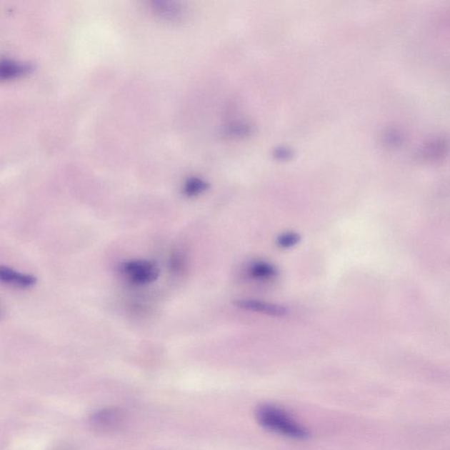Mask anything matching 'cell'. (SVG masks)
Here are the masks:
<instances>
[{"label": "cell", "mask_w": 450, "mask_h": 450, "mask_svg": "<svg viewBox=\"0 0 450 450\" xmlns=\"http://www.w3.org/2000/svg\"><path fill=\"white\" fill-rule=\"evenodd\" d=\"M206 189H207V184L204 181L199 180V179H190L186 182L183 192L186 196L194 197L199 196Z\"/></svg>", "instance_id": "9"}, {"label": "cell", "mask_w": 450, "mask_h": 450, "mask_svg": "<svg viewBox=\"0 0 450 450\" xmlns=\"http://www.w3.org/2000/svg\"><path fill=\"white\" fill-rule=\"evenodd\" d=\"M32 66L29 64L15 62L9 59L2 60L0 66V77L2 79H10L22 76L31 70Z\"/></svg>", "instance_id": "7"}, {"label": "cell", "mask_w": 450, "mask_h": 450, "mask_svg": "<svg viewBox=\"0 0 450 450\" xmlns=\"http://www.w3.org/2000/svg\"><path fill=\"white\" fill-rule=\"evenodd\" d=\"M0 280L3 284L21 289L32 288L37 282L36 277L32 274L21 273L5 266L0 268Z\"/></svg>", "instance_id": "4"}, {"label": "cell", "mask_w": 450, "mask_h": 450, "mask_svg": "<svg viewBox=\"0 0 450 450\" xmlns=\"http://www.w3.org/2000/svg\"><path fill=\"white\" fill-rule=\"evenodd\" d=\"M152 9L156 14L169 20H177L183 14V9L177 3L171 1H154Z\"/></svg>", "instance_id": "8"}, {"label": "cell", "mask_w": 450, "mask_h": 450, "mask_svg": "<svg viewBox=\"0 0 450 450\" xmlns=\"http://www.w3.org/2000/svg\"><path fill=\"white\" fill-rule=\"evenodd\" d=\"M256 419L263 429L277 436L296 441L305 440L309 436L306 429L293 419L287 411L276 406L265 404L259 406Z\"/></svg>", "instance_id": "1"}, {"label": "cell", "mask_w": 450, "mask_h": 450, "mask_svg": "<svg viewBox=\"0 0 450 450\" xmlns=\"http://www.w3.org/2000/svg\"><path fill=\"white\" fill-rule=\"evenodd\" d=\"M121 411L110 408V409H104L98 411L94 414L91 421L98 428L108 429L114 428L121 421Z\"/></svg>", "instance_id": "6"}, {"label": "cell", "mask_w": 450, "mask_h": 450, "mask_svg": "<svg viewBox=\"0 0 450 450\" xmlns=\"http://www.w3.org/2000/svg\"><path fill=\"white\" fill-rule=\"evenodd\" d=\"M301 241V236L295 231L284 232L278 236L277 246L281 249H289L297 245Z\"/></svg>", "instance_id": "10"}, {"label": "cell", "mask_w": 450, "mask_h": 450, "mask_svg": "<svg viewBox=\"0 0 450 450\" xmlns=\"http://www.w3.org/2000/svg\"><path fill=\"white\" fill-rule=\"evenodd\" d=\"M120 272L126 279L136 285L152 284L159 276L158 266L146 259H129L121 263Z\"/></svg>", "instance_id": "2"}, {"label": "cell", "mask_w": 450, "mask_h": 450, "mask_svg": "<svg viewBox=\"0 0 450 450\" xmlns=\"http://www.w3.org/2000/svg\"><path fill=\"white\" fill-rule=\"evenodd\" d=\"M235 306L241 310L255 312L270 316H276V318H282V316L289 314V309L284 305L265 302V301L256 299H239L234 302Z\"/></svg>", "instance_id": "3"}, {"label": "cell", "mask_w": 450, "mask_h": 450, "mask_svg": "<svg viewBox=\"0 0 450 450\" xmlns=\"http://www.w3.org/2000/svg\"><path fill=\"white\" fill-rule=\"evenodd\" d=\"M248 274L251 279L258 281H266L274 279L278 276V270L272 263L257 261L251 263L248 269Z\"/></svg>", "instance_id": "5"}]
</instances>
